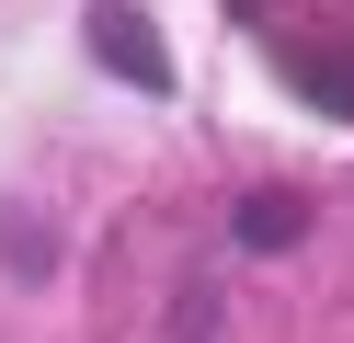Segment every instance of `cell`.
I'll use <instances>...</instances> for the list:
<instances>
[{"instance_id": "cell-1", "label": "cell", "mask_w": 354, "mask_h": 343, "mask_svg": "<svg viewBox=\"0 0 354 343\" xmlns=\"http://www.w3.org/2000/svg\"><path fill=\"white\" fill-rule=\"evenodd\" d=\"M92 46H103V58H115L138 91H171V46L149 35V12H138V0H92Z\"/></svg>"}, {"instance_id": "cell-2", "label": "cell", "mask_w": 354, "mask_h": 343, "mask_svg": "<svg viewBox=\"0 0 354 343\" xmlns=\"http://www.w3.org/2000/svg\"><path fill=\"white\" fill-rule=\"evenodd\" d=\"M297 218H308L297 195H252V206H240V240H252V252H274V240H297Z\"/></svg>"}, {"instance_id": "cell-3", "label": "cell", "mask_w": 354, "mask_h": 343, "mask_svg": "<svg viewBox=\"0 0 354 343\" xmlns=\"http://www.w3.org/2000/svg\"><path fill=\"white\" fill-rule=\"evenodd\" d=\"M0 252H12V274H46V218L35 206H0Z\"/></svg>"}]
</instances>
